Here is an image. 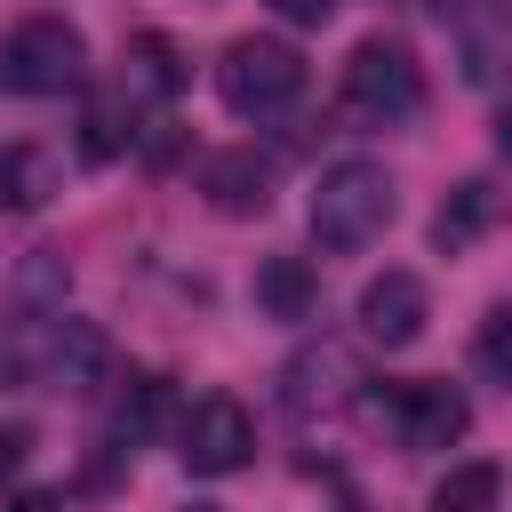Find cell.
Instances as JSON below:
<instances>
[{
  "instance_id": "cell-4",
  "label": "cell",
  "mask_w": 512,
  "mask_h": 512,
  "mask_svg": "<svg viewBox=\"0 0 512 512\" xmlns=\"http://www.w3.org/2000/svg\"><path fill=\"white\" fill-rule=\"evenodd\" d=\"M424 104V72H416V56L400 48V40H360L352 56H344V112L352 120H368V128H392V120H408Z\"/></svg>"
},
{
  "instance_id": "cell-14",
  "label": "cell",
  "mask_w": 512,
  "mask_h": 512,
  "mask_svg": "<svg viewBox=\"0 0 512 512\" xmlns=\"http://www.w3.org/2000/svg\"><path fill=\"white\" fill-rule=\"evenodd\" d=\"M48 192H56V152L48 144H0V208L32 216V208H48Z\"/></svg>"
},
{
  "instance_id": "cell-16",
  "label": "cell",
  "mask_w": 512,
  "mask_h": 512,
  "mask_svg": "<svg viewBox=\"0 0 512 512\" xmlns=\"http://www.w3.org/2000/svg\"><path fill=\"white\" fill-rule=\"evenodd\" d=\"M496 496H504V472L472 456V464H448V480L432 488V512H496Z\"/></svg>"
},
{
  "instance_id": "cell-1",
  "label": "cell",
  "mask_w": 512,
  "mask_h": 512,
  "mask_svg": "<svg viewBox=\"0 0 512 512\" xmlns=\"http://www.w3.org/2000/svg\"><path fill=\"white\" fill-rule=\"evenodd\" d=\"M392 176L376 168V160H336V168H320V184H312V240L328 248V256H352V248H368L384 224H392Z\"/></svg>"
},
{
  "instance_id": "cell-22",
  "label": "cell",
  "mask_w": 512,
  "mask_h": 512,
  "mask_svg": "<svg viewBox=\"0 0 512 512\" xmlns=\"http://www.w3.org/2000/svg\"><path fill=\"white\" fill-rule=\"evenodd\" d=\"M0 512H56V496H48V488H24V496H8Z\"/></svg>"
},
{
  "instance_id": "cell-9",
  "label": "cell",
  "mask_w": 512,
  "mask_h": 512,
  "mask_svg": "<svg viewBox=\"0 0 512 512\" xmlns=\"http://www.w3.org/2000/svg\"><path fill=\"white\" fill-rule=\"evenodd\" d=\"M200 192H208L216 216H264V208H272V160H256L248 144L208 152V160H200Z\"/></svg>"
},
{
  "instance_id": "cell-3",
  "label": "cell",
  "mask_w": 512,
  "mask_h": 512,
  "mask_svg": "<svg viewBox=\"0 0 512 512\" xmlns=\"http://www.w3.org/2000/svg\"><path fill=\"white\" fill-rule=\"evenodd\" d=\"M80 72H88V40L64 16L8 24V40H0V88H16V96H64V88H80Z\"/></svg>"
},
{
  "instance_id": "cell-24",
  "label": "cell",
  "mask_w": 512,
  "mask_h": 512,
  "mask_svg": "<svg viewBox=\"0 0 512 512\" xmlns=\"http://www.w3.org/2000/svg\"><path fill=\"white\" fill-rule=\"evenodd\" d=\"M184 512H216V504H184Z\"/></svg>"
},
{
  "instance_id": "cell-12",
  "label": "cell",
  "mask_w": 512,
  "mask_h": 512,
  "mask_svg": "<svg viewBox=\"0 0 512 512\" xmlns=\"http://www.w3.org/2000/svg\"><path fill=\"white\" fill-rule=\"evenodd\" d=\"M104 336L88 328V320H56L48 328V368H40V384H56V392H96V376H104Z\"/></svg>"
},
{
  "instance_id": "cell-6",
  "label": "cell",
  "mask_w": 512,
  "mask_h": 512,
  "mask_svg": "<svg viewBox=\"0 0 512 512\" xmlns=\"http://www.w3.org/2000/svg\"><path fill=\"white\" fill-rule=\"evenodd\" d=\"M392 424H400V440L408 448H456L464 440V424H472V408H464V392L456 384H440V376H416V384H392Z\"/></svg>"
},
{
  "instance_id": "cell-13",
  "label": "cell",
  "mask_w": 512,
  "mask_h": 512,
  "mask_svg": "<svg viewBox=\"0 0 512 512\" xmlns=\"http://www.w3.org/2000/svg\"><path fill=\"white\" fill-rule=\"evenodd\" d=\"M184 88V56H176V40H160V32H136L128 40V64H120V96L136 104H168Z\"/></svg>"
},
{
  "instance_id": "cell-7",
  "label": "cell",
  "mask_w": 512,
  "mask_h": 512,
  "mask_svg": "<svg viewBox=\"0 0 512 512\" xmlns=\"http://www.w3.org/2000/svg\"><path fill=\"white\" fill-rule=\"evenodd\" d=\"M424 320H432V296H424L416 272H376V280L360 288V328H368V344L400 352V344L424 336Z\"/></svg>"
},
{
  "instance_id": "cell-8",
  "label": "cell",
  "mask_w": 512,
  "mask_h": 512,
  "mask_svg": "<svg viewBox=\"0 0 512 512\" xmlns=\"http://www.w3.org/2000/svg\"><path fill=\"white\" fill-rule=\"evenodd\" d=\"M440 16L456 24L464 80H472V88H496V80L512 72V8H496V0H456V8H440Z\"/></svg>"
},
{
  "instance_id": "cell-21",
  "label": "cell",
  "mask_w": 512,
  "mask_h": 512,
  "mask_svg": "<svg viewBox=\"0 0 512 512\" xmlns=\"http://www.w3.org/2000/svg\"><path fill=\"white\" fill-rule=\"evenodd\" d=\"M272 8H280L288 24H328V16L344 8V0H272Z\"/></svg>"
},
{
  "instance_id": "cell-15",
  "label": "cell",
  "mask_w": 512,
  "mask_h": 512,
  "mask_svg": "<svg viewBox=\"0 0 512 512\" xmlns=\"http://www.w3.org/2000/svg\"><path fill=\"white\" fill-rule=\"evenodd\" d=\"M256 304H264L272 320H312V312H320L312 264H304V256H264V264H256Z\"/></svg>"
},
{
  "instance_id": "cell-23",
  "label": "cell",
  "mask_w": 512,
  "mask_h": 512,
  "mask_svg": "<svg viewBox=\"0 0 512 512\" xmlns=\"http://www.w3.org/2000/svg\"><path fill=\"white\" fill-rule=\"evenodd\" d=\"M496 152H504V160H512V104H504V112H496Z\"/></svg>"
},
{
  "instance_id": "cell-5",
  "label": "cell",
  "mask_w": 512,
  "mask_h": 512,
  "mask_svg": "<svg viewBox=\"0 0 512 512\" xmlns=\"http://www.w3.org/2000/svg\"><path fill=\"white\" fill-rule=\"evenodd\" d=\"M176 456H184V472H200V480L240 472V464L256 456V424H248V408H240L232 392H200V400L176 416Z\"/></svg>"
},
{
  "instance_id": "cell-2",
  "label": "cell",
  "mask_w": 512,
  "mask_h": 512,
  "mask_svg": "<svg viewBox=\"0 0 512 512\" xmlns=\"http://www.w3.org/2000/svg\"><path fill=\"white\" fill-rule=\"evenodd\" d=\"M216 96L240 112V120H272L304 96V56L288 40H264V32H240L224 56H216Z\"/></svg>"
},
{
  "instance_id": "cell-18",
  "label": "cell",
  "mask_w": 512,
  "mask_h": 512,
  "mask_svg": "<svg viewBox=\"0 0 512 512\" xmlns=\"http://www.w3.org/2000/svg\"><path fill=\"white\" fill-rule=\"evenodd\" d=\"M160 416H168V376H128L120 416H112V440H120V448H136V440H152V432H160Z\"/></svg>"
},
{
  "instance_id": "cell-20",
  "label": "cell",
  "mask_w": 512,
  "mask_h": 512,
  "mask_svg": "<svg viewBox=\"0 0 512 512\" xmlns=\"http://www.w3.org/2000/svg\"><path fill=\"white\" fill-rule=\"evenodd\" d=\"M24 456H32V432H24V424H0V480H8Z\"/></svg>"
},
{
  "instance_id": "cell-11",
  "label": "cell",
  "mask_w": 512,
  "mask_h": 512,
  "mask_svg": "<svg viewBox=\"0 0 512 512\" xmlns=\"http://www.w3.org/2000/svg\"><path fill=\"white\" fill-rule=\"evenodd\" d=\"M496 216H504V192H496L488 176H464V184L440 200V216H432V248H440V256H456V248H472Z\"/></svg>"
},
{
  "instance_id": "cell-10",
  "label": "cell",
  "mask_w": 512,
  "mask_h": 512,
  "mask_svg": "<svg viewBox=\"0 0 512 512\" xmlns=\"http://www.w3.org/2000/svg\"><path fill=\"white\" fill-rule=\"evenodd\" d=\"M352 384H360V360H352L344 344H328V336H320V344H304V352L288 360V408H296V416H312V408H320V416H328V408H344V400H352Z\"/></svg>"
},
{
  "instance_id": "cell-19",
  "label": "cell",
  "mask_w": 512,
  "mask_h": 512,
  "mask_svg": "<svg viewBox=\"0 0 512 512\" xmlns=\"http://www.w3.org/2000/svg\"><path fill=\"white\" fill-rule=\"evenodd\" d=\"M472 360H480V376H488V384H504V392H512V304H496V312L480 320Z\"/></svg>"
},
{
  "instance_id": "cell-17",
  "label": "cell",
  "mask_w": 512,
  "mask_h": 512,
  "mask_svg": "<svg viewBox=\"0 0 512 512\" xmlns=\"http://www.w3.org/2000/svg\"><path fill=\"white\" fill-rule=\"evenodd\" d=\"M128 112H136V104H128L120 88H112V96H88V112H80V152H88V160H120L128 136H136Z\"/></svg>"
}]
</instances>
